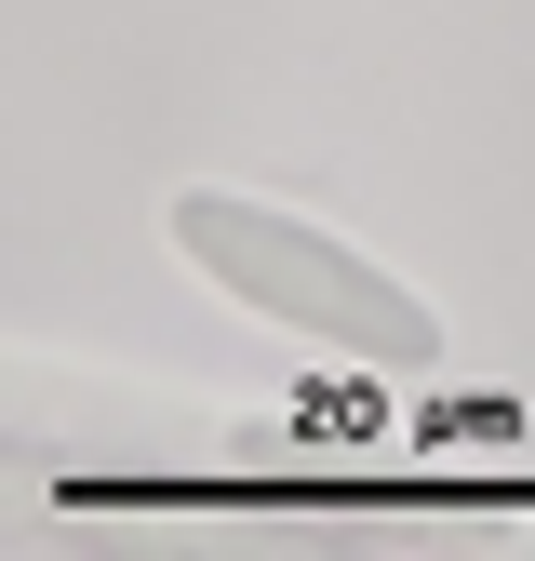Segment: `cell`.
I'll return each instance as SVG.
<instances>
[{
  "label": "cell",
  "instance_id": "6da1fadb",
  "mask_svg": "<svg viewBox=\"0 0 535 561\" xmlns=\"http://www.w3.org/2000/svg\"><path fill=\"white\" fill-rule=\"evenodd\" d=\"M161 241L215 280L228 308L282 321V334L334 347V362H362V375H442V308L416 295V280L375 267L362 241L282 215V201H254V187H174L161 201Z\"/></svg>",
  "mask_w": 535,
  "mask_h": 561
}]
</instances>
